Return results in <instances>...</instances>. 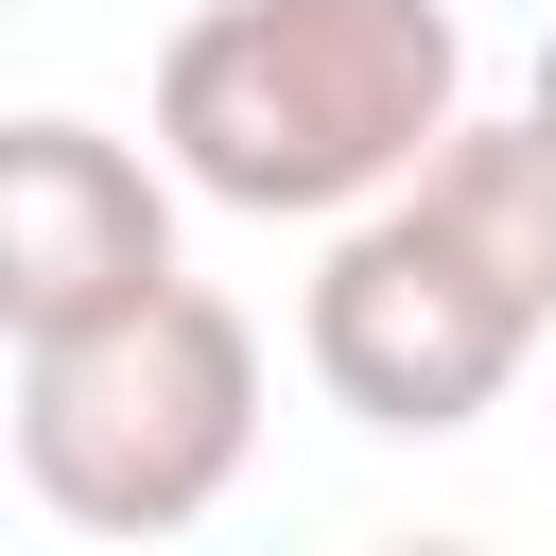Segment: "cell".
<instances>
[{
  "mask_svg": "<svg viewBox=\"0 0 556 556\" xmlns=\"http://www.w3.org/2000/svg\"><path fill=\"white\" fill-rule=\"evenodd\" d=\"M469 139L452 0H191L156 35V156L261 226H382Z\"/></svg>",
  "mask_w": 556,
  "mask_h": 556,
  "instance_id": "obj_1",
  "label": "cell"
},
{
  "mask_svg": "<svg viewBox=\"0 0 556 556\" xmlns=\"http://www.w3.org/2000/svg\"><path fill=\"white\" fill-rule=\"evenodd\" d=\"M261 452V330L243 295L174 278L87 348H17V486L87 539H191Z\"/></svg>",
  "mask_w": 556,
  "mask_h": 556,
  "instance_id": "obj_2",
  "label": "cell"
},
{
  "mask_svg": "<svg viewBox=\"0 0 556 556\" xmlns=\"http://www.w3.org/2000/svg\"><path fill=\"white\" fill-rule=\"evenodd\" d=\"M295 348H313V382H330L365 434H469V417L539 365V313H504L417 208H382V226H348V243L313 261Z\"/></svg>",
  "mask_w": 556,
  "mask_h": 556,
  "instance_id": "obj_3",
  "label": "cell"
},
{
  "mask_svg": "<svg viewBox=\"0 0 556 556\" xmlns=\"http://www.w3.org/2000/svg\"><path fill=\"white\" fill-rule=\"evenodd\" d=\"M174 278H191V261H174L156 156H122V139L70 122V104H35V122L0 139V330H17V348H87V330L156 313Z\"/></svg>",
  "mask_w": 556,
  "mask_h": 556,
  "instance_id": "obj_4",
  "label": "cell"
},
{
  "mask_svg": "<svg viewBox=\"0 0 556 556\" xmlns=\"http://www.w3.org/2000/svg\"><path fill=\"white\" fill-rule=\"evenodd\" d=\"M400 208H417V226H434L504 313H539V330H556V139H539V122H469Z\"/></svg>",
  "mask_w": 556,
  "mask_h": 556,
  "instance_id": "obj_5",
  "label": "cell"
},
{
  "mask_svg": "<svg viewBox=\"0 0 556 556\" xmlns=\"http://www.w3.org/2000/svg\"><path fill=\"white\" fill-rule=\"evenodd\" d=\"M521 122H539V139H556V35H539V87H521Z\"/></svg>",
  "mask_w": 556,
  "mask_h": 556,
  "instance_id": "obj_6",
  "label": "cell"
},
{
  "mask_svg": "<svg viewBox=\"0 0 556 556\" xmlns=\"http://www.w3.org/2000/svg\"><path fill=\"white\" fill-rule=\"evenodd\" d=\"M382 556H486V539H382Z\"/></svg>",
  "mask_w": 556,
  "mask_h": 556,
  "instance_id": "obj_7",
  "label": "cell"
}]
</instances>
